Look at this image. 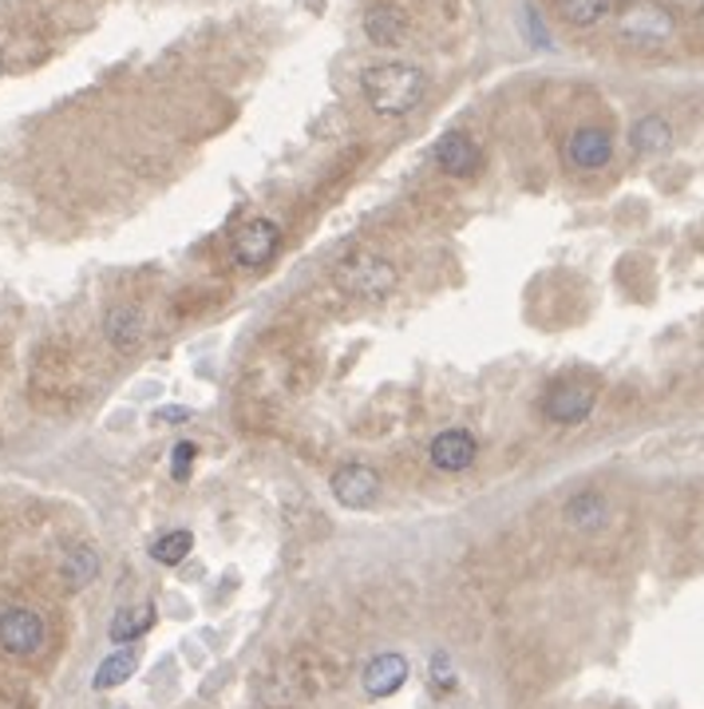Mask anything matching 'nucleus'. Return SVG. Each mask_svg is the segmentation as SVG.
I'll return each mask as SVG.
<instances>
[{"label": "nucleus", "mask_w": 704, "mask_h": 709, "mask_svg": "<svg viewBox=\"0 0 704 709\" xmlns=\"http://www.w3.org/2000/svg\"><path fill=\"white\" fill-rule=\"evenodd\" d=\"M360 95L376 115L385 119H400V115H412L428 95V76L420 67L400 64V60H388V64H372L360 72Z\"/></svg>", "instance_id": "f257e3e1"}, {"label": "nucleus", "mask_w": 704, "mask_h": 709, "mask_svg": "<svg viewBox=\"0 0 704 709\" xmlns=\"http://www.w3.org/2000/svg\"><path fill=\"white\" fill-rule=\"evenodd\" d=\"M333 282L345 298H357V302H380L396 290L400 274L385 254H372V250H348L337 265H333Z\"/></svg>", "instance_id": "f03ea898"}, {"label": "nucleus", "mask_w": 704, "mask_h": 709, "mask_svg": "<svg viewBox=\"0 0 704 709\" xmlns=\"http://www.w3.org/2000/svg\"><path fill=\"white\" fill-rule=\"evenodd\" d=\"M618 29L633 44H665L673 37V12L653 4V0H633L618 17Z\"/></svg>", "instance_id": "7ed1b4c3"}, {"label": "nucleus", "mask_w": 704, "mask_h": 709, "mask_svg": "<svg viewBox=\"0 0 704 709\" xmlns=\"http://www.w3.org/2000/svg\"><path fill=\"white\" fill-rule=\"evenodd\" d=\"M282 250V227L273 218H250L242 222L234 234V258L245 270H258V265H270Z\"/></svg>", "instance_id": "20e7f679"}, {"label": "nucleus", "mask_w": 704, "mask_h": 709, "mask_svg": "<svg viewBox=\"0 0 704 709\" xmlns=\"http://www.w3.org/2000/svg\"><path fill=\"white\" fill-rule=\"evenodd\" d=\"M44 646V618L32 606H9L0 615V650L9 658H32Z\"/></svg>", "instance_id": "39448f33"}, {"label": "nucleus", "mask_w": 704, "mask_h": 709, "mask_svg": "<svg viewBox=\"0 0 704 709\" xmlns=\"http://www.w3.org/2000/svg\"><path fill=\"white\" fill-rule=\"evenodd\" d=\"M329 488H333V496H337L340 508H348V511H368L376 500H380V476H376L368 463H345V468H337Z\"/></svg>", "instance_id": "423d86ee"}, {"label": "nucleus", "mask_w": 704, "mask_h": 709, "mask_svg": "<svg viewBox=\"0 0 704 709\" xmlns=\"http://www.w3.org/2000/svg\"><path fill=\"white\" fill-rule=\"evenodd\" d=\"M104 337L112 341L115 353H135L147 337V313L135 302H115L104 313Z\"/></svg>", "instance_id": "0eeeda50"}, {"label": "nucleus", "mask_w": 704, "mask_h": 709, "mask_svg": "<svg viewBox=\"0 0 704 709\" xmlns=\"http://www.w3.org/2000/svg\"><path fill=\"white\" fill-rule=\"evenodd\" d=\"M593 388L590 385H555L550 393H546V400H543V413L555 425H582L586 417L593 413Z\"/></svg>", "instance_id": "6e6552de"}, {"label": "nucleus", "mask_w": 704, "mask_h": 709, "mask_svg": "<svg viewBox=\"0 0 704 709\" xmlns=\"http://www.w3.org/2000/svg\"><path fill=\"white\" fill-rule=\"evenodd\" d=\"M428 456H432V463L440 472H467L471 463H475V456H480V445H475V436H471L467 428H448V432H440L432 440Z\"/></svg>", "instance_id": "1a4fd4ad"}, {"label": "nucleus", "mask_w": 704, "mask_h": 709, "mask_svg": "<svg viewBox=\"0 0 704 709\" xmlns=\"http://www.w3.org/2000/svg\"><path fill=\"white\" fill-rule=\"evenodd\" d=\"M435 163H440L443 175H451V179H471L475 170H480L483 155L480 147H475V139L463 132H448L440 143H435Z\"/></svg>", "instance_id": "9d476101"}, {"label": "nucleus", "mask_w": 704, "mask_h": 709, "mask_svg": "<svg viewBox=\"0 0 704 709\" xmlns=\"http://www.w3.org/2000/svg\"><path fill=\"white\" fill-rule=\"evenodd\" d=\"M613 155V139L601 127H578V132L566 139V163L578 170H598L606 167Z\"/></svg>", "instance_id": "9b49d317"}, {"label": "nucleus", "mask_w": 704, "mask_h": 709, "mask_svg": "<svg viewBox=\"0 0 704 709\" xmlns=\"http://www.w3.org/2000/svg\"><path fill=\"white\" fill-rule=\"evenodd\" d=\"M404 681H408L404 654H376L372 663L365 666V674H360V686H365L372 698H392Z\"/></svg>", "instance_id": "f8f14e48"}, {"label": "nucleus", "mask_w": 704, "mask_h": 709, "mask_svg": "<svg viewBox=\"0 0 704 709\" xmlns=\"http://www.w3.org/2000/svg\"><path fill=\"white\" fill-rule=\"evenodd\" d=\"M365 37L376 48H400L408 37V17L396 4H376L365 12Z\"/></svg>", "instance_id": "ddd939ff"}, {"label": "nucleus", "mask_w": 704, "mask_h": 709, "mask_svg": "<svg viewBox=\"0 0 704 709\" xmlns=\"http://www.w3.org/2000/svg\"><path fill=\"white\" fill-rule=\"evenodd\" d=\"M563 520L570 523L574 531H586V535H590V531L606 528V520H610V503H606L601 492H578L566 500Z\"/></svg>", "instance_id": "4468645a"}, {"label": "nucleus", "mask_w": 704, "mask_h": 709, "mask_svg": "<svg viewBox=\"0 0 704 709\" xmlns=\"http://www.w3.org/2000/svg\"><path fill=\"white\" fill-rule=\"evenodd\" d=\"M669 143H673V127L661 115H641L630 132V147L638 155H661L669 152Z\"/></svg>", "instance_id": "2eb2a0df"}, {"label": "nucleus", "mask_w": 704, "mask_h": 709, "mask_svg": "<svg viewBox=\"0 0 704 709\" xmlns=\"http://www.w3.org/2000/svg\"><path fill=\"white\" fill-rule=\"evenodd\" d=\"M139 670V650L135 646H127V650H115L112 658H104L99 663V670H95L92 678V690H115V686H123V681L132 678V674Z\"/></svg>", "instance_id": "dca6fc26"}, {"label": "nucleus", "mask_w": 704, "mask_h": 709, "mask_svg": "<svg viewBox=\"0 0 704 709\" xmlns=\"http://www.w3.org/2000/svg\"><path fill=\"white\" fill-rule=\"evenodd\" d=\"M95 575H99V555H95V548L80 543V548L64 551V563H60V578H64V583L72 586V591L87 586Z\"/></svg>", "instance_id": "f3484780"}, {"label": "nucleus", "mask_w": 704, "mask_h": 709, "mask_svg": "<svg viewBox=\"0 0 704 709\" xmlns=\"http://www.w3.org/2000/svg\"><path fill=\"white\" fill-rule=\"evenodd\" d=\"M155 626V606L150 603H139L135 611H119V615L112 618V626H107V634H112V643H127L132 646L135 638H143V634Z\"/></svg>", "instance_id": "a211bd4d"}, {"label": "nucleus", "mask_w": 704, "mask_h": 709, "mask_svg": "<svg viewBox=\"0 0 704 709\" xmlns=\"http://www.w3.org/2000/svg\"><path fill=\"white\" fill-rule=\"evenodd\" d=\"M190 548H195V535H190V531H167V535H159V540L150 543V559L162 563V567H179L182 559L190 555Z\"/></svg>", "instance_id": "6ab92c4d"}, {"label": "nucleus", "mask_w": 704, "mask_h": 709, "mask_svg": "<svg viewBox=\"0 0 704 709\" xmlns=\"http://www.w3.org/2000/svg\"><path fill=\"white\" fill-rule=\"evenodd\" d=\"M558 12H563L566 24L586 29V24H598L610 12V0H558Z\"/></svg>", "instance_id": "aec40b11"}, {"label": "nucleus", "mask_w": 704, "mask_h": 709, "mask_svg": "<svg viewBox=\"0 0 704 709\" xmlns=\"http://www.w3.org/2000/svg\"><path fill=\"white\" fill-rule=\"evenodd\" d=\"M195 456H198V448L190 445V440H179L175 445V452H170V476L175 480H190V468H195Z\"/></svg>", "instance_id": "412c9836"}, {"label": "nucleus", "mask_w": 704, "mask_h": 709, "mask_svg": "<svg viewBox=\"0 0 704 709\" xmlns=\"http://www.w3.org/2000/svg\"><path fill=\"white\" fill-rule=\"evenodd\" d=\"M432 686L435 690H455V663L451 654H432Z\"/></svg>", "instance_id": "4be33fe9"}, {"label": "nucleus", "mask_w": 704, "mask_h": 709, "mask_svg": "<svg viewBox=\"0 0 704 709\" xmlns=\"http://www.w3.org/2000/svg\"><path fill=\"white\" fill-rule=\"evenodd\" d=\"M182 417H190L187 408H167V413H155V420H182Z\"/></svg>", "instance_id": "5701e85b"}, {"label": "nucleus", "mask_w": 704, "mask_h": 709, "mask_svg": "<svg viewBox=\"0 0 704 709\" xmlns=\"http://www.w3.org/2000/svg\"><path fill=\"white\" fill-rule=\"evenodd\" d=\"M0 76H4V56H0Z\"/></svg>", "instance_id": "b1692460"}]
</instances>
